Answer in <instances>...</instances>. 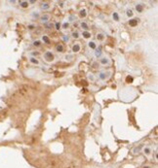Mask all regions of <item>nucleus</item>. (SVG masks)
Wrapping results in <instances>:
<instances>
[{
	"label": "nucleus",
	"mask_w": 158,
	"mask_h": 168,
	"mask_svg": "<svg viewBox=\"0 0 158 168\" xmlns=\"http://www.w3.org/2000/svg\"><path fill=\"white\" fill-rule=\"evenodd\" d=\"M41 40H42L41 42H44L45 44H50V42H51V41H50V38L47 36V35H43L42 38H41Z\"/></svg>",
	"instance_id": "nucleus-24"
},
{
	"label": "nucleus",
	"mask_w": 158,
	"mask_h": 168,
	"mask_svg": "<svg viewBox=\"0 0 158 168\" xmlns=\"http://www.w3.org/2000/svg\"><path fill=\"white\" fill-rule=\"evenodd\" d=\"M104 38H105V36H104V33H102V32H98L97 33V35H96V39L98 40V41H104Z\"/></svg>",
	"instance_id": "nucleus-16"
},
{
	"label": "nucleus",
	"mask_w": 158,
	"mask_h": 168,
	"mask_svg": "<svg viewBox=\"0 0 158 168\" xmlns=\"http://www.w3.org/2000/svg\"><path fill=\"white\" fill-rule=\"evenodd\" d=\"M142 152L144 154V156L148 157V156H150V155H151V152H152V150H151V148H150L149 146H144L143 148H142Z\"/></svg>",
	"instance_id": "nucleus-6"
},
{
	"label": "nucleus",
	"mask_w": 158,
	"mask_h": 168,
	"mask_svg": "<svg viewBox=\"0 0 158 168\" xmlns=\"http://www.w3.org/2000/svg\"><path fill=\"white\" fill-rule=\"evenodd\" d=\"M100 63L102 65H108L109 63H110V60H109V58L107 57V56H102L101 58H100Z\"/></svg>",
	"instance_id": "nucleus-9"
},
{
	"label": "nucleus",
	"mask_w": 158,
	"mask_h": 168,
	"mask_svg": "<svg viewBox=\"0 0 158 168\" xmlns=\"http://www.w3.org/2000/svg\"><path fill=\"white\" fill-rule=\"evenodd\" d=\"M36 1L35 0H31V1H28V3H30V4H33V3H35Z\"/></svg>",
	"instance_id": "nucleus-37"
},
{
	"label": "nucleus",
	"mask_w": 158,
	"mask_h": 168,
	"mask_svg": "<svg viewBox=\"0 0 158 168\" xmlns=\"http://www.w3.org/2000/svg\"><path fill=\"white\" fill-rule=\"evenodd\" d=\"M19 3H20V6L22 7V9H27V7H28V5H29L28 1H20Z\"/></svg>",
	"instance_id": "nucleus-19"
},
{
	"label": "nucleus",
	"mask_w": 158,
	"mask_h": 168,
	"mask_svg": "<svg viewBox=\"0 0 158 168\" xmlns=\"http://www.w3.org/2000/svg\"><path fill=\"white\" fill-rule=\"evenodd\" d=\"M58 3H59V6H60V7H64L66 2H65V1H59Z\"/></svg>",
	"instance_id": "nucleus-36"
},
{
	"label": "nucleus",
	"mask_w": 158,
	"mask_h": 168,
	"mask_svg": "<svg viewBox=\"0 0 158 168\" xmlns=\"http://www.w3.org/2000/svg\"><path fill=\"white\" fill-rule=\"evenodd\" d=\"M43 57H44V60L46 61V62H53L55 60V54H53V52L52 51H46L43 54Z\"/></svg>",
	"instance_id": "nucleus-1"
},
{
	"label": "nucleus",
	"mask_w": 158,
	"mask_h": 168,
	"mask_svg": "<svg viewBox=\"0 0 158 168\" xmlns=\"http://www.w3.org/2000/svg\"><path fill=\"white\" fill-rule=\"evenodd\" d=\"M35 27H36V26H35V24H28L27 28H28V30H33Z\"/></svg>",
	"instance_id": "nucleus-32"
},
{
	"label": "nucleus",
	"mask_w": 158,
	"mask_h": 168,
	"mask_svg": "<svg viewBox=\"0 0 158 168\" xmlns=\"http://www.w3.org/2000/svg\"><path fill=\"white\" fill-rule=\"evenodd\" d=\"M69 26H70V23L66 21L62 23V28H64V29H67V28H69Z\"/></svg>",
	"instance_id": "nucleus-26"
},
{
	"label": "nucleus",
	"mask_w": 158,
	"mask_h": 168,
	"mask_svg": "<svg viewBox=\"0 0 158 168\" xmlns=\"http://www.w3.org/2000/svg\"><path fill=\"white\" fill-rule=\"evenodd\" d=\"M140 19H136V18H134V19H130L129 20V25L131 27H136L137 25H138V23L140 22V21H139Z\"/></svg>",
	"instance_id": "nucleus-8"
},
{
	"label": "nucleus",
	"mask_w": 158,
	"mask_h": 168,
	"mask_svg": "<svg viewBox=\"0 0 158 168\" xmlns=\"http://www.w3.org/2000/svg\"><path fill=\"white\" fill-rule=\"evenodd\" d=\"M50 4L48 2H42L41 4H40V9L41 10H44V11H47V10H49L50 9Z\"/></svg>",
	"instance_id": "nucleus-11"
},
{
	"label": "nucleus",
	"mask_w": 158,
	"mask_h": 168,
	"mask_svg": "<svg viewBox=\"0 0 158 168\" xmlns=\"http://www.w3.org/2000/svg\"><path fill=\"white\" fill-rule=\"evenodd\" d=\"M67 20H68L67 22L70 23V22H75V21H76V20H77V17L75 16V15H70V16H68Z\"/></svg>",
	"instance_id": "nucleus-23"
},
{
	"label": "nucleus",
	"mask_w": 158,
	"mask_h": 168,
	"mask_svg": "<svg viewBox=\"0 0 158 168\" xmlns=\"http://www.w3.org/2000/svg\"><path fill=\"white\" fill-rule=\"evenodd\" d=\"M50 19H51V16H50L49 14H43V15H41V16L39 17L40 22H41V23H44V24L48 23L50 21Z\"/></svg>",
	"instance_id": "nucleus-2"
},
{
	"label": "nucleus",
	"mask_w": 158,
	"mask_h": 168,
	"mask_svg": "<svg viewBox=\"0 0 158 168\" xmlns=\"http://www.w3.org/2000/svg\"><path fill=\"white\" fill-rule=\"evenodd\" d=\"M55 50H56L58 53H64V52H65V47H64L63 44H58V45H56Z\"/></svg>",
	"instance_id": "nucleus-12"
},
{
	"label": "nucleus",
	"mask_w": 158,
	"mask_h": 168,
	"mask_svg": "<svg viewBox=\"0 0 158 168\" xmlns=\"http://www.w3.org/2000/svg\"><path fill=\"white\" fill-rule=\"evenodd\" d=\"M65 58H66V60H68V61H70V60L73 59V55H72V54H66Z\"/></svg>",
	"instance_id": "nucleus-29"
},
{
	"label": "nucleus",
	"mask_w": 158,
	"mask_h": 168,
	"mask_svg": "<svg viewBox=\"0 0 158 168\" xmlns=\"http://www.w3.org/2000/svg\"><path fill=\"white\" fill-rule=\"evenodd\" d=\"M133 81H134L133 77H131V76H127V77H126V82H127L128 84H130V83H133Z\"/></svg>",
	"instance_id": "nucleus-31"
},
{
	"label": "nucleus",
	"mask_w": 158,
	"mask_h": 168,
	"mask_svg": "<svg viewBox=\"0 0 158 168\" xmlns=\"http://www.w3.org/2000/svg\"><path fill=\"white\" fill-rule=\"evenodd\" d=\"M41 44H42L41 40H35V41H33V46L34 47H40Z\"/></svg>",
	"instance_id": "nucleus-27"
},
{
	"label": "nucleus",
	"mask_w": 158,
	"mask_h": 168,
	"mask_svg": "<svg viewBox=\"0 0 158 168\" xmlns=\"http://www.w3.org/2000/svg\"><path fill=\"white\" fill-rule=\"evenodd\" d=\"M71 37L73 39H79L80 38V33L78 32L77 30H75V31H73L71 33Z\"/></svg>",
	"instance_id": "nucleus-22"
},
{
	"label": "nucleus",
	"mask_w": 158,
	"mask_h": 168,
	"mask_svg": "<svg viewBox=\"0 0 158 168\" xmlns=\"http://www.w3.org/2000/svg\"><path fill=\"white\" fill-rule=\"evenodd\" d=\"M29 62H30L31 64H34V65H39L40 64L39 60L37 59L36 57H33V56H30V57H29Z\"/></svg>",
	"instance_id": "nucleus-17"
},
{
	"label": "nucleus",
	"mask_w": 158,
	"mask_h": 168,
	"mask_svg": "<svg viewBox=\"0 0 158 168\" xmlns=\"http://www.w3.org/2000/svg\"><path fill=\"white\" fill-rule=\"evenodd\" d=\"M142 168H150V167H149V166H143Z\"/></svg>",
	"instance_id": "nucleus-39"
},
{
	"label": "nucleus",
	"mask_w": 158,
	"mask_h": 168,
	"mask_svg": "<svg viewBox=\"0 0 158 168\" xmlns=\"http://www.w3.org/2000/svg\"><path fill=\"white\" fill-rule=\"evenodd\" d=\"M87 45H88V47H89L91 50H96L97 48H98V47H97V43H96L95 41H92V40L89 41V42L87 43Z\"/></svg>",
	"instance_id": "nucleus-13"
},
{
	"label": "nucleus",
	"mask_w": 158,
	"mask_h": 168,
	"mask_svg": "<svg viewBox=\"0 0 158 168\" xmlns=\"http://www.w3.org/2000/svg\"><path fill=\"white\" fill-rule=\"evenodd\" d=\"M32 17H33V18H36V19H37V18H39L40 16H39L38 13H36V12H33V13H32Z\"/></svg>",
	"instance_id": "nucleus-35"
},
{
	"label": "nucleus",
	"mask_w": 158,
	"mask_h": 168,
	"mask_svg": "<svg viewBox=\"0 0 158 168\" xmlns=\"http://www.w3.org/2000/svg\"><path fill=\"white\" fill-rule=\"evenodd\" d=\"M71 51L74 53V54H77L81 51V45L78 43H75L72 45V48H71Z\"/></svg>",
	"instance_id": "nucleus-5"
},
{
	"label": "nucleus",
	"mask_w": 158,
	"mask_h": 168,
	"mask_svg": "<svg viewBox=\"0 0 158 168\" xmlns=\"http://www.w3.org/2000/svg\"><path fill=\"white\" fill-rule=\"evenodd\" d=\"M126 16L128 17L129 19H132L133 17H134V12L132 9H127L126 10Z\"/></svg>",
	"instance_id": "nucleus-20"
},
{
	"label": "nucleus",
	"mask_w": 158,
	"mask_h": 168,
	"mask_svg": "<svg viewBox=\"0 0 158 168\" xmlns=\"http://www.w3.org/2000/svg\"><path fill=\"white\" fill-rule=\"evenodd\" d=\"M109 77V73L108 72H105V71H101L100 73H99V80H101V81H105L107 78Z\"/></svg>",
	"instance_id": "nucleus-3"
},
{
	"label": "nucleus",
	"mask_w": 158,
	"mask_h": 168,
	"mask_svg": "<svg viewBox=\"0 0 158 168\" xmlns=\"http://www.w3.org/2000/svg\"><path fill=\"white\" fill-rule=\"evenodd\" d=\"M142 148H143V145H139V146L135 147V148L132 150V155H134V156H137V155H139L140 152H142Z\"/></svg>",
	"instance_id": "nucleus-4"
},
{
	"label": "nucleus",
	"mask_w": 158,
	"mask_h": 168,
	"mask_svg": "<svg viewBox=\"0 0 158 168\" xmlns=\"http://www.w3.org/2000/svg\"><path fill=\"white\" fill-rule=\"evenodd\" d=\"M135 9L138 13H142L143 12V9H144V6L142 3H138L136 6H135Z\"/></svg>",
	"instance_id": "nucleus-10"
},
{
	"label": "nucleus",
	"mask_w": 158,
	"mask_h": 168,
	"mask_svg": "<svg viewBox=\"0 0 158 168\" xmlns=\"http://www.w3.org/2000/svg\"><path fill=\"white\" fill-rule=\"evenodd\" d=\"M9 2H10V3H16L17 1H15V0H10Z\"/></svg>",
	"instance_id": "nucleus-38"
},
{
	"label": "nucleus",
	"mask_w": 158,
	"mask_h": 168,
	"mask_svg": "<svg viewBox=\"0 0 158 168\" xmlns=\"http://www.w3.org/2000/svg\"><path fill=\"white\" fill-rule=\"evenodd\" d=\"M80 35H82L83 38H85V39H90L91 36H92V34H91L90 31H82V33Z\"/></svg>",
	"instance_id": "nucleus-18"
},
{
	"label": "nucleus",
	"mask_w": 158,
	"mask_h": 168,
	"mask_svg": "<svg viewBox=\"0 0 158 168\" xmlns=\"http://www.w3.org/2000/svg\"><path fill=\"white\" fill-rule=\"evenodd\" d=\"M112 19H113V21H115V22H119L120 21L119 14L117 12H113L112 13Z\"/></svg>",
	"instance_id": "nucleus-21"
},
{
	"label": "nucleus",
	"mask_w": 158,
	"mask_h": 168,
	"mask_svg": "<svg viewBox=\"0 0 158 168\" xmlns=\"http://www.w3.org/2000/svg\"><path fill=\"white\" fill-rule=\"evenodd\" d=\"M87 79H88V81H90V82H95V81H96V77H95V75H94V74H92V73L88 74V75H87Z\"/></svg>",
	"instance_id": "nucleus-25"
},
{
	"label": "nucleus",
	"mask_w": 158,
	"mask_h": 168,
	"mask_svg": "<svg viewBox=\"0 0 158 168\" xmlns=\"http://www.w3.org/2000/svg\"><path fill=\"white\" fill-rule=\"evenodd\" d=\"M31 56H33V57H35V56H37V55H39V53L38 52H32L31 53Z\"/></svg>",
	"instance_id": "nucleus-34"
},
{
	"label": "nucleus",
	"mask_w": 158,
	"mask_h": 168,
	"mask_svg": "<svg viewBox=\"0 0 158 168\" xmlns=\"http://www.w3.org/2000/svg\"><path fill=\"white\" fill-rule=\"evenodd\" d=\"M87 16H88V12L86 9H81V10L79 11V17H80V18L85 19Z\"/></svg>",
	"instance_id": "nucleus-15"
},
{
	"label": "nucleus",
	"mask_w": 158,
	"mask_h": 168,
	"mask_svg": "<svg viewBox=\"0 0 158 168\" xmlns=\"http://www.w3.org/2000/svg\"><path fill=\"white\" fill-rule=\"evenodd\" d=\"M94 55H95L96 58H101V57L103 56V50H102L101 47H99V48H97V49L95 50Z\"/></svg>",
	"instance_id": "nucleus-7"
},
{
	"label": "nucleus",
	"mask_w": 158,
	"mask_h": 168,
	"mask_svg": "<svg viewBox=\"0 0 158 168\" xmlns=\"http://www.w3.org/2000/svg\"><path fill=\"white\" fill-rule=\"evenodd\" d=\"M63 40L67 43V42H69V40H70V36H68V35H64V36H63Z\"/></svg>",
	"instance_id": "nucleus-30"
},
{
	"label": "nucleus",
	"mask_w": 158,
	"mask_h": 168,
	"mask_svg": "<svg viewBox=\"0 0 158 168\" xmlns=\"http://www.w3.org/2000/svg\"><path fill=\"white\" fill-rule=\"evenodd\" d=\"M80 27L83 29V31H89V28H90V27H89V24L85 22H80Z\"/></svg>",
	"instance_id": "nucleus-14"
},
{
	"label": "nucleus",
	"mask_w": 158,
	"mask_h": 168,
	"mask_svg": "<svg viewBox=\"0 0 158 168\" xmlns=\"http://www.w3.org/2000/svg\"><path fill=\"white\" fill-rule=\"evenodd\" d=\"M46 26H47V28H53L54 27V24L53 23H51V22H48V23H46Z\"/></svg>",
	"instance_id": "nucleus-33"
},
{
	"label": "nucleus",
	"mask_w": 158,
	"mask_h": 168,
	"mask_svg": "<svg viewBox=\"0 0 158 168\" xmlns=\"http://www.w3.org/2000/svg\"><path fill=\"white\" fill-rule=\"evenodd\" d=\"M54 27L57 29V30H60V28H62V23H60V22H56L54 24Z\"/></svg>",
	"instance_id": "nucleus-28"
}]
</instances>
